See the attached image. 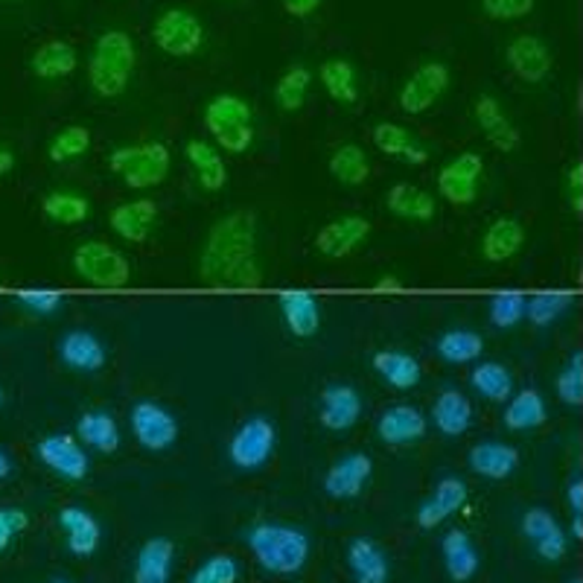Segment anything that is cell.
<instances>
[{"label":"cell","instance_id":"cell-59","mask_svg":"<svg viewBox=\"0 0 583 583\" xmlns=\"http://www.w3.org/2000/svg\"><path fill=\"white\" fill-rule=\"evenodd\" d=\"M0 403H3V391H0Z\"/></svg>","mask_w":583,"mask_h":583},{"label":"cell","instance_id":"cell-11","mask_svg":"<svg viewBox=\"0 0 583 583\" xmlns=\"http://www.w3.org/2000/svg\"><path fill=\"white\" fill-rule=\"evenodd\" d=\"M129 420L138 444L152 449V453L169 449L178 441V420L169 415L167 408L157 406L152 400H140L138 406L131 408Z\"/></svg>","mask_w":583,"mask_h":583},{"label":"cell","instance_id":"cell-7","mask_svg":"<svg viewBox=\"0 0 583 583\" xmlns=\"http://www.w3.org/2000/svg\"><path fill=\"white\" fill-rule=\"evenodd\" d=\"M155 45L167 53V56L187 59L199 53L204 45L202 21L195 18L193 12L187 10H167L152 27Z\"/></svg>","mask_w":583,"mask_h":583},{"label":"cell","instance_id":"cell-45","mask_svg":"<svg viewBox=\"0 0 583 583\" xmlns=\"http://www.w3.org/2000/svg\"><path fill=\"white\" fill-rule=\"evenodd\" d=\"M88 149H91V131L85 129V126H67V129H62L56 138L50 140L47 155H50V161H56V164H65V161L85 155Z\"/></svg>","mask_w":583,"mask_h":583},{"label":"cell","instance_id":"cell-30","mask_svg":"<svg viewBox=\"0 0 583 583\" xmlns=\"http://www.w3.org/2000/svg\"><path fill=\"white\" fill-rule=\"evenodd\" d=\"M59 525L65 528L67 548L76 557H91L100 546V525L97 519L83 508H65L59 514Z\"/></svg>","mask_w":583,"mask_h":583},{"label":"cell","instance_id":"cell-32","mask_svg":"<svg viewBox=\"0 0 583 583\" xmlns=\"http://www.w3.org/2000/svg\"><path fill=\"white\" fill-rule=\"evenodd\" d=\"M373 368H377L382 380L400 391L415 389L420 377H423L420 362H417L411 353L403 351H377L373 353Z\"/></svg>","mask_w":583,"mask_h":583},{"label":"cell","instance_id":"cell-44","mask_svg":"<svg viewBox=\"0 0 583 583\" xmlns=\"http://www.w3.org/2000/svg\"><path fill=\"white\" fill-rule=\"evenodd\" d=\"M309 83H313V74L306 67H289L287 74L280 76L278 88H275V100L283 112H297L306 100V91H309Z\"/></svg>","mask_w":583,"mask_h":583},{"label":"cell","instance_id":"cell-29","mask_svg":"<svg viewBox=\"0 0 583 583\" xmlns=\"http://www.w3.org/2000/svg\"><path fill=\"white\" fill-rule=\"evenodd\" d=\"M173 557L176 548L167 537H152L147 546L138 552L135 563V583H167L173 572Z\"/></svg>","mask_w":583,"mask_h":583},{"label":"cell","instance_id":"cell-57","mask_svg":"<svg viewBox=\"0 0 583 583\" xmlns=\"http://www.w3.org/2000/svg\"><path fill=\"white\" fill-rule=\"evenodd\" d=\"M12 472V461H10V455L3 453V449H0V479H7V476H10Z\"/></svg>","mask_w":583,"mask_h":583},{"label":"cell","instance_id":"cell-56","mask_svg":"<svg viewBox=\"0 0 583 583\" xmlns=\"http://www.w3.org/2000/svg\"><path fill=\"white\" fill-rule=\"evenodd\" d=\"M12 167H15V155H12V149L0 147V176H10Z\"/></svg>","mask_w":583,"mask_h":583},{"label":"cell","instance_id":"cell-31","mask_svg":"<svg viewBox=\"0 0 583 583\" xmlns=\"http://www.w3.org/2000/svg\"><path fill=\"white\" fill-rule=\"evenodd\" d=\"M519 453L514 446L499 444V441H484L470 449V467L484 479H505L517 470Z\"/></svg>","mask_w":583,"mask_h":583},{"label":"cell","instance_id":"cell-40","mask_svg":"<svg viewBox=\"0 0 583 583\" xmlns=\"http://www.w3.org/2000/svg\"><path fill=\"white\" fill-rule=\"evenodd\" d=\"M484 351L482 335L476 333V330H461V327H455V330H446L441 333V339L435 342V353L449 365H464V362L479 359Z\"/></svg>","mask_w":583,"mask_h":583},{"label":"cell","instance_id":"cell-60","mask_svg":"<svg viewBox=\"0 0 583 583\" xmlns=\"http://www.w3.org/2000/svg\"><path fill=\"white\" fill-rule=\"evenodd\" d=\"M53 583H65V581H53Z\"/></svg>","mask_w":583,"mask_h":583},{"label":"cell","instance_id":"cell-23","mask_svg":"<svg viewBox=\"0 0 583 583\" xmlns=\"http://www.w3.org/2000/svg\"><path fill=\"white\" fill-rule=\"evenodd\" d=\"M59 356L67 368L83 370V373H93L105 365V347L91 330H71V333L62 335Z\"/></svg>","mask_w":583,"mask_h":583},{"label":"cell","instance_id":"cell-37","mask_svg":"<svg viewBox=\"0 0 583 583\" xmlns=\"http://www.w3.org/2000/svg\"><path fill=\"white\" fill-rule=\"evenodd\" d=\"M330 176L344 187H362L370 176V161L356 143H342L330 155Z\"/></svg>","mask_w":583,"mask_h":583},{"label":"cell","instance_id":"cell-39","mask_svg":"<svg viewBox=\"0 0 583 583\" xmlns=\"http://www.w3.org/2000/svg\"><path fill=\"white\" fill-rule=\"evenodd\" d=\"M318 79L325 85V91L342 105H353L359 100V85H356V71L351 62L344 59H327L325 65L318 67Z\"/></svg>","mask_w":583,"mask_h":583},{"label":"cell","instance_id":"cell-47","mask_svg":"<svg viewBox=\"0 0 583 583\" xmlns=\"http://www.w3.org/2000/svg\"><path fill=\"white\" fill-rule=\"evenodd\" d=\"M557 394L563 403L569 406H581L583 403V353L578 351L569 359L563 370H560V377H557Z\"/></svg>","mask_w":583,"mask_h":583},{"label":"cell","instance_id":"cell-3","mask_svg":"<svg viewBox=\"0 0 583 583\" xmlns=\"http://www.w3.org/2000/svg\"><path fill=\"white\" fill-rule=\"evenodd\" d=\"M135 45L131 38L121 29H112L100 36L97 47H93L91 67H88V76H91V88L105 100L112 97H121L126 88H129V79L135 74Z\"/></svg>","mask_w":583,"mask_h":583},{"label":"cell","instance_id":"cell-8","mask_svg":"<svg viewBox=\"0 0 583 583\" xmlns=\"http://www.w3.org/2000/svg\"><path fill=\"white\" fill-rule=\"evenodd\" d=\"M275 441H278V435H275V427L269 420L266 417H251L233 432L231 444H228V458L240 470H257L271 458Z\"/></svg>","mask_w":583,"mask_h":583},{"label":"cell","instance_id":"cell-16","mask_svg":"<svg viewBox=\"0 0 583 583\" xmlns=\"http://www.w3.org/2000/svg\"><path fill=\"white\" fill-rule=\"evenodd\" d=\"M157 225V204L152 199H135L114 207L112 231L126 242H147Z\"/></svg>","mask_w":583,"mask_h":583},{"label":"cell","instance_id":"cell-10","mask_svg":"<svg viewBox=\"0 0 583 583\" xmlns=\"http://www.w3.org/2000/svg\"><path fill=\"white\" fill-rule=\"evenodd\" d=\"M446 88H449V67L441 62H427L400 88V109L406 114L429 112L444 97Z\"/></svg>","mask_w":583,"mask_h":583},{"label":"cell","instance_id":"cell-21","mask_svg":"<svg viewBox=\"0 0 583 583\" xmlns=\"http://www.w3.org/2000/svg\"><path fill=\"white\" fill-rule=\"evenodd\" d=\"M522 531L525 537L534 543L537 555L543 560H560L566 555V534L563 528L557 525V519L543 508H531L522 519Z\"/></svg>","mask_w":583,"mask_h":583},{"label":"cell","instance_id":"cell-46","mask_svg":"<svg viewBox=\"0 0 583 583\" xmlns=\"http://www.w3.org/2000/svg\"><path fill=\"white\" fill-rule=\"evenodd\" d=\"M525 304L528 297L522 292H517V289L496 292L491 301V321L499 330H510V327H517L525 318Z\"/></svg>","mask_w":583,"mask_h":583},{"label":"cell","instance_id":"cell-27","mask_svg":"<svg viewBox=\"0 0 583 583\" xmlns=\"http://www.w3.org/2000/svg\"><path fill=\"white\" fill-rule=\"evenodd\" d=\"M385 204H389L391 214L400 216V219H408V223H432L438 214L432 193L415 185L391 187L389 195H385Z\"/></svg>","mask_w":583,"mask_h":583},{"label":"cell","instance_id":"cell-43","mask_svg":"<svg viewBox=\"0 0 583 583\" xmlns=\"http://www.w3.org/2000/svg\"><path fill=\"white\" fill-rule=\"evenodd\" d=\"M569 306H572V295L569 292H537V295L528 297L525 318L534 327H548L555 325Z\"/></svg>","mask_w":583,"mask_h":583},{"label":"cell","instance_id":"cell-26","mask_svg":"<svg viewBox=\"0 0 583 583\" xmlns=\"http://www.w3.org/2000/svg\"><path fill=\"white\" fill-rule=\"evenodd\" d=\"M525 245V231L517 219L502 216L496 223L484 231L482 237V257L487 263H505V259L517 257L519 251Z\"/></svg>","mask_w":583,"mask_h":583},{"label":"cell","instance_id":"cell-54","mask_svg":"<svg viewBox=\"0 0 583 583\" xmlns=\"http://www.w3.org/2000/svg\"><path fill=\"white\" fill-rule=\"evenodd\" d=\"M581 176H583V167L578 164V167L572 169V202H574V211H581V195H583Z\"/></svg>","mask_w":583,"mask_h":583},{"label":"cell","instance_id":"cell-51","mask_svg":"<svg viewBox=\"0 0 583 583\" xmlns=\"http://www.w3.org/2000/svg\"><path fill=\"white\" fill-rule=\"evenodd\" d=\"M27 522H29V519H27V514H24V510H18V508H3V510H0V552L10 546L15 534H21V531L27 528Z\"/></svg>","mask_w":583,"mask_h":583},{"label":"cell","instance_id":"cell-6","mask_svg":"<svg viewBox=\"0 0 583 583\" xmlns=\"http://www.w3.org/2000/svg\"><path fill=\"white\" fill-rule=\"evenodd\" d=\"M74 269L79 278L100 289H123L131 280L129 259L100 240L83 242L74 251Z\"/></svg>","mask_w":583,"mask_h":583},{"label":"cell","instance_id":"cell-34","mask_svg":"<svg viewBox=\"0 0 583 583\" xmlns=\"http://www.w3.org/2000/svg\"><path fill=\"white\" fill-rule=\"evenodd\" d=\"M76 435L83 438L85 444L100 453H114L121 446V429L109 411H85L76 420Z\"/></svg>","mask_w":583,"mask_h":583},{"label":"cell","instance_id":"cell-12","mask_svg":"<svg viewBox=\"0 0 583 583\" xmlns=\"http://www.w3.org/2000/svg\"><path fill=\"white\" fill-rule=\"evenodd\" d=\"M370 237V223L359 214L339 216L333 223H327L318 237H315V249L330 259H342L359 249L362 242Z\"/></svg>","mask_w":583,"mask_h":583},{"label":"cell","instance_id":"cell-41","mask_svg":"<svg viewBox=\"0 0 583 583\" xmlns=\"http://www.w3.org/2000/svg\"><path fill=\"white\" fill-rule=\"evenodd\" d=\"M47 219H53L59 225H79L91 216V202L79 193H67V190H56L47 193L41 202Z\"/></svg>","mask_w":583,"mask_h":583},{"label":"cell","instance_id":"cell-50","mask_svg":"<svg viewBox=\"0 0 583 583\" xmlns=\"http://www.w3.org/2000/svg\"><path fill=\"white\" fill-rule=\"evenodd\" d=\"M482 3H484V12H487L491 18H499V21L522 18V15H528L531 7H534V0H482Z\"/></svg>","mask_w":583,"mask_h":583},{"label":"cell","instance_id":"cell-17","mask_svg":"<svg viewBox=\"0 0 583 583\" xmlns=\"http://www.w3.org/2000/svg\"><path fill=\"white\" fill-rule=\"evenodd\" d=\"M280 313H283L289 333L297 335V339H309L321 327L318 301L306 289H287V292H280Z\"/></svg>","mask_w":583,"mask_h":583},{"label":"cell","instance_id":"cell-1","mask_svg":"<svg viewBox=\"0 0 583 583\" xmlns=\"http://www.w3.org/2000/svg\"><path fill=\"white\" fill-rule=\"evenodd\" d=\"M199 280L214 289H257L263 283L254 214L233 211L211 228L199 257Z\"/></svg>","mask_w":583,"mask_h":583},{"label":"cell","instance_id":"cell-13","mask_svg":"<svg viewBox=\"0 0 583 583\" xmlns=\"http://www.w3.org/2000/svg\"><path fill=\"white\" fill-rule=\"evenodd\" d=\"M36 455L41 461L50 467L53 472H59L62 479H71V482H79L88 476L91 470V461H88V455L79 444H76V438L71 435H47L38 441Z\"/></svg>","mask_w":583,"mask_h":583},{"label":"cell","instance_id":"cell-5","mask_svg":"<svg viewBox=\"0 0 583 583\" xmlns=\"http://www.w3.org/2000/svg\"><path fill=\"white\" fill-rule=\"evenodd\" d=\"M169 149L161 140H147V143H135V147L114 149L109 157L112 173L123 178V185L131 190H149L157 187L169 176Z\"/></svg>","mask_w":583,"mask_h":583},{"label":"cell","instance_id":"cell-42","mask_svg":"<svg viewBox=\"0 0 583 583\" xmlns=\"http://www.w3.org/2000/svg\"><path fill=\"white\" fill-rule=\"evenodd\" d=\"M470 382L472 389L493 403H502L514 394V377L508 373V368H502L499 362H482L479 368L472 370Z\"/></svg>","mask_w":583,"mask_h":583},{"label":"cell","instance_id":"cell-15","mask_svg":"<svg viewBox=\"0 0 583 583\" xmlns=\"http://www.w3.org/2000/svg\"><path fill=\"white\" fill-rule=\"evenodd\" d=\"M472 114H476V123H479V129L484 131V138L491 140L499 152H514V149L519 147L517 126L510 123L508 114L502 112L496 97L482 93V97L476 100V105H472Z\"/></svg>","mask_w":583,"mask_h":583},{"label":"cell","instance_id":"cell-14","mask_svg":"<svg viewBox=\"0 0 583 583\" xmlns=\"http://www.w3.org/2000/svg\"><path fill=\"white\" fill-rule=\"evenodd\" d=\"M370 472H373V464L365 453H351L339 458V461L327 470L325 476V491L327 496L333 499H353L365 491Z\"/></svg>","mask_w":583,"mask_h":583},{"label":"cell","instance_id":"cell-25","mask_svg":"<svg viewBox=\"0 0 583 583\" xmlns=\"http://www.w3.org/2000/svg\"><path fill=\"white\" fill-rule=\"evenodd\" d=\"M347 563L356 583H389V557L373 540H353L347 546Z\"/></svg>","mask_w":583,"mask_h":583},{"label":"cell","instance_id":"cell-61","mask_svg":"<svg viewBox=\"0 0 583 583\" xmlns=\"http://www.w3.org/2000/svg\"><path fill=\"white\" fill-rule=\"evenodd\" d=\"M574 583H583V581H574Z\"/></svg>","mask_w":583,"mask_h":583},{"label":"cell","instance_id":"cell-19","mask_svg":"<svg viewBox=\"0 0 583 583\" xmlns=\"http://www.w3.org/2000/svg\"><path fill=\"white\" fill-rule=\"evenodd\" d=\"M377 432H380L382 441L391 446L411 444V441H420V438L427 435V417H423L420 408L400 403V406L389 408V411L380 417Z\"/></svg>","mask_w":583,"mask_h":583},{"label":"cell","instance_id":"cell-35","mask_svg":"<svg viewBox=\"0 0 583 583\" xmlns=\"http://www.w3.org/2000/svg\"><path fill=\"white\" fill-rule=\"evenodd\" d=\"M29 67L38 79H62L76 71V50L65 41H47L33 53Z\"/></svg>","mask_w":583,"mask_h":583},{"label":"cell","instance_id":"cell-33","mask_svg":"<svg viewBox=\"0 0 583 583\" xmlns=\"http://www.w3.org/2000/svg\"><path fill=\"white\" fill-rule=\"evenodd\" d=\"M432 420H435V427L441 429L446 438L464 435L472 423L470 400L464 397L461 391H444V394L435 400V406H432Z\"/></svg>","mask_w":583,"mask_h":583},{"label":"cell","instance_id":"cell-49","mask_svg":"<svg viewBox=\"0 0 583 583\" xmlns=\"http://www.w3.org/2000/svg\"><path fill=\"white\" fill-rule=\"evenodd\" d=\"M18 301L36 315H53L62 306V292L56 289H21Z\"/></svg>","mask_w":583,"mask_h":583},{"label":"cell","instance_id":"cell-53","mask_svg":"<svg viewBox=\"0 0 583 583\" xmlns=\"http://www.w3.org/2000/svg\"><path fill=\"white\" fill-rule=\"evenodd\" d=\"M569 505H572L574 514H583V482L574 479L572 487H569Z\"/></svg>","mask_w":583,"mask_h":583},{"label":"cell","instance_id":"cell-20","mask_svg":"<svg viewBox=\"0 0 583 583\" xmlns=\"http://www.w3.org/2000/svg\"><path fill=\"white\" fill-rule=\"evenodd\" d=\"M508 65L525 83H543L548 71H552V53H548V47L540 38L519 36L508 45Z\"/></svg>","mask_w":583,"mask_h":583},{"label":"cell","instance_id":"cell-28","mask_svg":"<svg viewBox=\"0 0 583 583\" xmlns=\"http://www.w3.org/2000/svg\"><path fill=\"white\" fill-rule=\"evenodd\" d=\"M373 143H377L380 152H385L389 157H400V161H406L411 167H420V164L429 161V149L423 143H417L397 123H380L373 129Z\"/></svg>","mask_w":583,"mask_h":583},{"label":"cell","instance_id":"cell-36","mask_svg":"<svg viewBox=\"0 0 583 583\" xmlns=\"http://www.w3.org/2000/svg\"><path fill=\"white\" fill-rule=\"evenodd\" d=\"M444 560H446V572L449 578L458 583L470 581L472 574L479 572V552L472 546V540L464 534V531H449L444 537Z\"/></svg>","mask_w":583,"mask_h":583},{"label":"cell","instance_id":"cell-9","mask_svg":"<svg viewBox=\"0 0 583 583\" xmlns=\"http://www.w3.org/2000/svg\"><path fill=\"white\" fill-rule=\"evenodd\" d=\"M484 161L479 152H461L438 173V193L449 204H472L479 195Z\"/></svg>","mask_w":583,"mask_h":583},{"label":"cell","instance_id":"cell-2","mask_svg":"<svg viewBox=\"0 0 583 583\" xmlns=\"http://www.w3.org/2000/svg\"><path fill=\"white\" fill-rule=\"evenodd\" d=\"M249 546L257 563L271 574H292L309 557V540L304 531L278 522H263L249 531Z\"/></svg>","mask_w":583,"mask_h":583},{"label":"cell","instance_id":"cell-38","mask_svg":"<svg viewBox=\"0 0 583 583\" xmlns=\"http://www.w3.org/2000/svg\"><path fill=\"white\" fill-rule=\"evenodd\" d=\"M546 400L543 394L534 389H525L514 394V400L505 408V427L514 429V432H525V429H534L540 423H546Z\"/></svg>","mask_w":583,"mask_h":583},{"label":"cell","instance_id":"cell-58","mask_svg":"<svg viewBox=\"0 0 583 583\" xmlns=\"http://www.w3.org/2000/svg\"><path fill=\"white\" fill-rule=\"evenodd\" d=\"M572 534L578 540L583 537V514H574V519H572Z\"/></svg>","mask_w":583,"mask_h":583},{"label":"cell","instance_id":"cell-55","mask_svg":"<svg viewBox=\"0 0 583 583\" xmlns=\"http://www.w3.org/2000/svg\"><path fill=\"white\" fill-rule=\"evenodd\" d=\"M377 292H403V280L394 278V275H385V278L377 280Z\"/></svg>","mask_w":583,"mask_h":583},{"label":"cell","instance_id":"cell-4","mask_svg":"<svg viewBox=\"0 0 583 583\" xmlns=\"http://www.w3.org/2000/svg\"><path fill=\"white\" fill-rule=\"evenodd\" d=\"M204 126L214 135L216 147L231 155L249 152L254 143V109L237 93H216L204 105Z\"/></svg>","mask_w":583,"mask_h":583},{"label":"cell","instance_id":"cell-52","mask_svg":"<svg viewBox=\"0 0 583 583\" xmlns=\"http://www.w3.org/2000/svg\"><path fill=\"white\" fill-rule=\"evenodd\" d=\"M318 3L321 0H283V7L292 18H306V15H313L318 10Z\"/></svg>","mask_w":583,"mask_h":583},{"label":"cell","instance_id":"cell-48","mask_svg":"<svg viewBox=\"0 0 583 583\" xmlns=\"http://www.w3.org/2000/svg\"><path fill=\"white\" fill-rule=\"evenodd\" d=\"M237 574H240V566L233 557H211L207 563H202L193 572L190 583H233L237 581Z\"/></svg>","mask_w":583,"mask_h":583},{"label":"cell","instance_id":"cell-24","mask_svg":"<svg viewBox=\"0 0 583 583\" xmlns=\"http://www.w3.org/2000/svg\"><path fill=\"white\" fill-rule=\"evenodd\" d=\"M185 155L204 190L216 193V190H223V187L228 185V167H225L223 152H219V149L211 147V143H204V140H187Z\"/></svg>","mask_w":583,"mask_h":583},{"label":"cell","instance_id":"cell-18","mask_svg":"<svg viewBox=\"0 0 583 583\" xmlns=\"http://www.w3.org/2000/svg\"><path fill=\"white\" fill-rule=\"evenodd\" d=\"M362 415V397L353 385H327L321 391V423L333 432L351 429Z\"/></svg>","mask_w":583,"mask_h":583},{"label":"cell","instance_id":"cell-22","mask_svg":"<svg viewBox=\"0 0 583 583\" xmlns=\"http://www.w3.org/2000/svg\"><path fill=\"white\" fill-rule=\"evenodd\" d=\"M464 502H467V484L461 479H441L435 493L417 510V522H420V528L441 525L444 519L464 508Z\"/></svg>","mask_w":583,"mask_h":583}]
</instances>
